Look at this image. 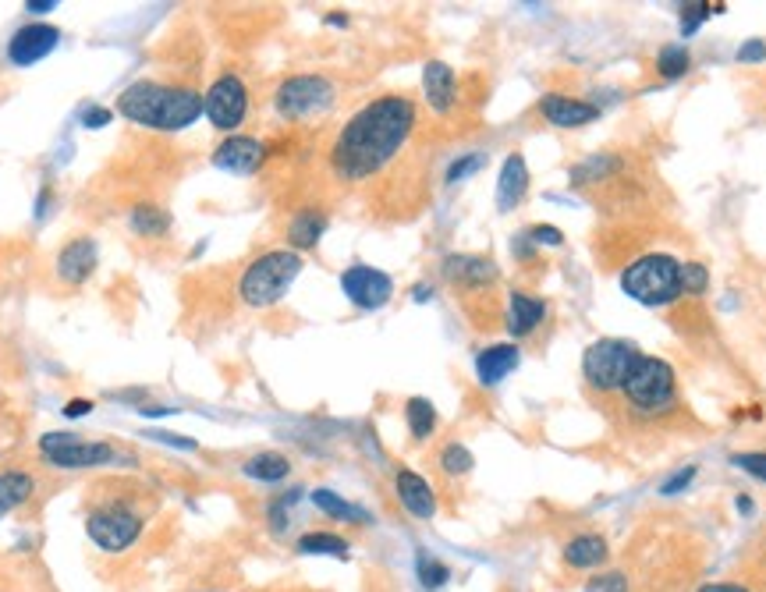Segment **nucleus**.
Returning <instances> with one entry per match:
<instances>
[{"instance_id": "obj_24", "label": "nucleus", "mask_w": 766, "mask_h": 592, "mask_svg": "<svg viewBox=\"0 0 766 592\" xmlns=\"http://www.w3.org/2000/svg\"><path fill=\"white\" fill-rule=\"evenodd\" d=\"M32 493H36V479H32L29 472H22V468H4V472H0V515L22 507Z\"/></svg>"}, {"instance_id": "obj_13", "label": "nucleus", "mask_w": 766, "mask_h": 592, "mask_svg": "<svg viewBox=\"0 0 766 592\" xmlns=\"http://www.w3.org/2000/svg\"><path fill=\"white\" fill-rule=\"evenodd\" d=\"M96 266H100V249H96V242L93 238H86V234L71 238V242L64 245V249L57 252V259H54L57 281L68 284V288L86 284L89 277L96 273Z\"/></svg>"}, {"instance_id": "obj_1", "label": "nucleus", "mask_w": 766, "mask_h": 592, "mask_svg": "<svg viewBox=\"0 0 766 592\" xmlns=\"http://www.w3.org/2000/svg\"><path fill=\"white\" fill-rule=\"evenodd\" d=\"M415 128H419V107L412 96L383 93L362 103L330 142V174L344 185L373 181L405 153Z\"/></svg>"}, {"instance_id": "obj_32", "label": "nucleus", "mask_w": 766, "mask_h": 592, "mask_svg": "<svg viewBox=\"0 0 766 592\" xmlns=\"http://www.w3.org/2000/svg\"><path fill=\"white\" fill-rule=\"evenodd\" d=\"M415 571H419V582H423V589H440V585H447V578H451V568H447L444 561H437V557L430 554H419L415 557Z\"/></svg>"}, {"instance_id": "obj_35", "label": "nucleus", "mask_w": 766, "mask_h": 592, "mask_svg": "<svg viewBox=\"0 0 766 592\" xmlns=\"http://www.w3.org/2000/svg\"><path fill=\"white\" fill-rule=\"evenodd\" d=\"M479 167H483V153H469V156H458L451 167H447L444 181L447 185H458V181H465L469 174H476Z\"/></svg>"}, {"instance_id": "obj_7", "label": "nucleus", "mask_w": 766, "mask_h": 592, "mask_svg": "<svg viewBox=\"0 0 766 592\" xmlns=\"http://www.w3.org/2000/svg\"><path fill=\"white\" fill-rule=\"evenodd\" d=\"M625 401L642 415H664L674 408V398H678V383H674V369L667 366L664 359H649L642 355L635 362L632 376L621 387Z\"/></svg>"}, {"instance_id": "obj_19", "label": "nucleus", "mask_w": 766, "mask_h": 592, "mask_svg": "<svg viewBox=\"0 0 766 592\" xmlns=\"http://www.w3.org/2000/svg\"><path fill=\"white\" fill-rule=\"evenodd\" d=\"M547 320V302L536 295H525V291H511L508 295V334L511 337H529L540 330V323Z\"/></svg>"}, {"instance_id": "obj_2", "label": "nucleus", "mask_w": 766, "mask_h": 592, "mask_svg": "<svg viewBox=\"0 0 766 592\" xmlns=\"http://www.w3.org/2000/svg\"><path fill=\"white\" fill-rule=\"evenodd\" d=\"M118 114L149 132H185L203 117V93L192 86L142 78L118 96Z\"/></svg>"}, {"instance_id": "obj_21", "label": "nucleus", "mask_w": 766, "mask_h": 592, "mask_svg": "<svg viewBox=\"0 0 766 592\" xmlns=\"http://www.w3.org/2000/svg\"><path fill=\"white\" fill-rule=\"evenodd\" d=\"M522 362L518 344H490L476 355V376L483 387H497L508 373H515Z\"/></svg>"}, {"instance_id": "obj_9", "label": "nucleus", "mask_w": 766, "mask_h": 592, "mask_svg": "<svg viewBox=\"0 0 766 592\" xmlns=\"http://www.w3.org/2000/svg\"><path fill=\"white\" fill-rule=\"evenodd\" d=\"M203 114L217 132H238L249 117V86L235 71H224L203 93Z\"/></svg>"}, {"instance_id": "obj_43", "label": "nucleus", "mask_w": 766, "mask_h": 592, "mask_svg": "<svg viewBox=\"0 0 766 592\" xmlns=\"http://www.w3.org/2000/svg\"><path fill=\"white\" fill-rule=\"evenodd\" d=\"M699 592H752V589H745V585L738 582H706Z\"/></svg>"}, {"instance_id": "obj_15", "label": "nucleus", "mask_w": 766, "mask_h": 592, "mask_svg": "<svg viewBox=\"0 0 766 592\" xmlns=\"http://www.w3.org/2000/svg\"><path fill=\"white\" fill-rule=\"evenodd\" d=\"M540 117L554 128H586L600 117V107L579 96H564V93H547L540 100Z\"/></svg>"}, {"instance_id": "obj_17", "label": "nucleus", "mask_w": 766, "mask_h": 592, "mask_svg": "<svg viewBox=\"0 0 766 592\" xmlns=\"http://www.w3.org/2000/svg\"><path fill=\"white\" fill-rule=\"evenodd\" d=\"M423 96H426V107L433 114L447 117L454 107H458V75H454L451 64L444 61H430L423 68Z\"/></svg>"}, {"instance_id": "obj_26", "label": "nucleus", "mask_w": 766, "mask_h": 592, "mask_svg": "<svg viewBox=\"0 0 766 592\" xmlns=\"http://www.w3.org/2000/svg\"><path fill=\"white\" fill-rule=\"evenodd\" d=\"M128 224H132V231L142 234V238H160V234L171 231V213H167L164 206L142 203L128 213Z\"/></svg>"}, {"instance_id": "obj_38", "label": "nucleus", "mask_w": 766, "mask_h": 592, "mask_svg": "<svg viewBox=\"0 0 766 592\" xmlns=\"http://www.w3.org/2000/svg\"><path fill=\"white\" fill-rule=\"evenodd\" d=\"M696 479V465H688V468H681V472H674L671 479H667L664 486H660V493L664 497H674V493H681V490H688V483Z\"/></svg>"}, {"instance_id": "obj_8", "label": "nucleus", "mask_w": 766, "mask_h": 592, "mask_svg": "<svg viewBox=\"0 0 766 592\" xmlns=\"http://www.w3.org/2000/svg\"><path fill=\"white\" fill-rule=\"evenodd\" d=\"M639 348L628 341H618V337H603V341H593L582 355V376L589 380V387L603 390H621L625 380L632 376L635 362H639Z\"/></svg>"}, {"instance_id": "obj_14", "label": "nucleus", "mask_w": 766, "mask_h": 592, "mask_svg": "<svg viewBox=\"0 0 766 592\" xmlns=\"http://www.w3.org/2000/svg\"><path fill=\"white\" fill-rule=\"evenodd\" d=\"M444 277L462 291H486L497 284L501 270L490 256H447L444 259Z\"/></svg>"}, {"instance_id": "obj_36", "label": "nucleus", "mask_w": 766, "mask_h": 592, "mask_svg": "<svg viewBox=\"0 0 766 592\" xmlns=\"http://www.w3.org/2000/svg\"><path fill=\"white\" fill-rule=\"evenodd\" d=\"M586 592H628V575L621 571H603L586 582Z\"/></svg>"}, {"instance_id": "obj_48", "label": "nucleus", "mask_w": 766, "mask_h": 592, "mask_svg": "<svg viewBox=\"0 0 766 592\" xmlns=\"http://www.w3.org/2000/svg\"><path fill=\"white\" fill-rule=\"evenodd\" d=\"M327 22H330V25H348V18H344V15H330Z\"/></svg>"}, {"instance_id": "obj_44", "label": "nucleus", "mask_w": 766, "mask_h": 592, "mask_svg": "<svg viewBox=\"0 0 766 592\" xmlns=\"http://www.w3.org/2000/svg\"><path fill=\"white\" fill-rule=\"evenodd\" d=\"M149 437L164 440V444H171V447H196V440H181L178 433H149Z\"/></svg>"}, {"instance_id": "obj_12", "label": "nucleus", "mask_w": 766, "mask_h": 592, "mask_svg": "<svg viewBox=\"0 0 766 592\" xmlns=\"http://www.w3.org/2000/svg\"><path fill=\"white\" fill-rule=\"evenodd\" d=\"M61 43V29L47 22H29L11 36L8 43V61L15 68H32L36 61H43L47 54H54Z\"/></svg>"}, {"instance_id": "obj_25", "label": "nucleus", "mask_w": 766, "mask_h": 592, "mask_svg": "<svg viewBox=\"0 0 766 592\" xmlns=\"http://www.w3.org/2000/svg\"><path fill=\"white\" fill-rule=\"evenodd\" d=\"M242 472L249 479H256V483H281V479L291 476V461H288V454L259 451V454H252V458L245 461Z\"/></svg>"}, {"instance_id": "obj_29", "label": "nucleus", "mask_w": 766, "mask_h": 592, "mask_svg": "<svg viewBox=\"0 0 766 592\" xmlns=\"http://www.w3.org/2000/svg\"><path fill=\"white\" fill-rule=\"evenodd\" d=\"M295 550L309 557H348V539L334 536V532H305L298 536Z\"/></svg>"}, {"instance_id": "obj_16", "label": "nucleus", "mask_w": 766, "mask_h": 592, "mask_svg": "<svg viewBox=\"0 0 766 592\" xmlns=\"http://www.w3.org/2000/svg\"><path fill=\"white\" fill-rule=\"evenodd\" d=\"M266 160V146L249 135H231L213 149V167L231 174H256Z\"/></svg>"}, {"instance_id": "obj_42", "label": "nucleus", "mask_w": 766, "mask_h": 592, "mask_svg": "<svg viewBox=\"0 0 766 592\" xmlns=\"http://www.w3.org/2000/svg\"><path fill=\"white\" fill-rule=\"evenodd\" d=\"M89 412H93V401H86V398H75L64 405V415H68V419H79V415H89Z\"/></svg>"}, {"instance_id": "obj_28", "label": "nucleus", "mask_w": 766, "mask_h": 592, "mask_svg": "<svg viewBox=\"0 0 766 592\" xmlns=\"http://www.w3.org/2000/svg\"><path fill=\"white\" fill-rule=\"evenodd\" d=\"M405 422H408V433H412L415 440H430L433 429H437V408H433V401L430 398H408Z\"/></svg>"}, {"instance_id": "obj_34", "label": "nucleus", "mask_w": 766, "mask_h": 592, "mask_svg": "<svg viewBox=\"0 0 766 592\" xmlns=\"http://www.w3.org/2000/svg\"><path fill=\"white\" fill-rule=\"evenodd\" d=\"M717 11H724V4H688V8H681V32L692 36L703 25V18L717 15Z\"/></svg>"}, {"instance_id": "obj_22", "label": "nucleus", "mask_w": 766, "mask_h": 592, "mask_svg": "<svg viewBox=\"0 0 766 592\" xmlns=\"http://www.w3.org/2000/svg\"><path fill=\"white\" fill-rule=\"evenodd\" d=\"M327 224L330 217L320 210V206H302L295 210V217L288 220V245L291 252H302V249H316L323 234H327Z\"/></svg>"}, {"instance_id": "obj_47", "label": "nucleus", "mask_w": 766, "mask_h": 592, "mask_svg": "<svg viewBox=\"0 0 766 592\" xmlns=\"http://www.w3.org/2000/svg\"><path fill=\"white\" fill-rule=\"evenodd\" d=\"M738 511H752V500L749 497H738Z\"/></svg>"}, {"instance_id": "obj_11", "label": "nucleus", "mask_w": 766, "mask_h": 592, "mask_svg": "<svg viewBox=\"0 0 766 592\" xmlns=\"http://www.w3.org/2000/svg\"><path fill=\"white\" fill-rule=\"evenodd\" d=\"M341 291L355 309L373 312V309H383V305L391 302L394 281H391V273L376 270V266L355 263L341 273Z\"/></svg>"}, {"instance_id": "obj_46", "label": "nucleus", "mask_w": 766, "mask_h": 592, "mask_svg": "<svg viewBox=\"0 0 766 592\" xmlns=\"http://www.w3.org/2000/svg\"><path fill=\"white\" fill-rule=\"evenodd\" d=\"M430 295H433V291L426 288V284H423V288H415V291H412V298H415V302H426V298H430Z\"/></svg>"}, {"instance_id": "obj_4", "label": "nucleus", "mask_w": 766, "mask_h": 592, "mask_svg": "<svg viewBox=\"0 0 766 592\" xmlns=\"http://www.w3.org/2000/svg\"><path fill=\"white\" fill-rule=\"evenodd\" d=\"M621 291L642 305H671L681 298V263L667 252H649L625 266Z\"/></svg>"}, {"instance_id": "obj_6", "label": "nucleus", "mask_w": 766, "mask_h": 592, "mask_svg": "<svg viewBox=\"0 0 766 592\" xmlns=\"http://www.w3.org/2000/svg\"><path fill=\"white\" fill-rule=\"evenodd\" d=\"M337 103V86L323 75H288L274 93L277 117L302 125V121H316V117L330 114Z\"/></svg>"}, {"instance_id": "obj_10", "label": "nucleus", "mask_w": 766, "mask_h": 592, "mask_svg": "<svg viewBox=\"0 0 766 592\" xmlns=\"http://www.w3.org/2000/svg\"><path fill=\"white\" fill-rule=\"evenodd\" d=\"M40 454L54 468H64V472L100 468L118 458L110 444H103V440H79L75 433H47V437H40Z\"/></svg>"}, {"instance_id": "obj_31", "label": "nucleus", "mask_w": 766, "mask_h": 592, "mask_svg": "<svg viewBox=\"0 0 766 592\" xmlns=\"http://www.w3.org/2000/svg\"><path fill=\"white\" fill-rule=\"evenodd\" d=\"M472 465H476V458H472V451L465 444H447L440 451V472L444 476H469Z\"/></svg>"}, {"instance_id": "obj_33", "label": "nucleus", "mask_w": 766, "mask_h": 592, "mask_svg": "<svg viewBox=\"0 0 766 592\" xmlns=\"http://www.w3.org/2000/svg\"><path fill=\"white\" fill-rule=\"evenodd\" d=\"M710 288V273L703 263H681V295H703Z\"/></svg>"}, {"instance_id": "obj_30", "label": "nucleus", "mask_w": 766, "mask_h": 592, "mask_svg": "<svg viewBox=\"0 0 766 592\" xmlns=\"http://www.w3.org/2000/svg\"><path fill=\"white\" fill-rule=\"evenodd\" d=\"M688 68H692V54H688V47H681V43H671V47H664L657 54V75L667 78V82L688 75Z\"/></svg>"}, {"instance_id": "obj_41", "label": "nucleus", "mask_w": 766, "mask_h": 592, "mask_svg": "<svg viewBox=\"0 0 766 592\" xmlns=\"http://www.w3.org/2000/svg\"><path fill=\"white\" fill-rule=\"evenodd\" d=\"M766 57V43H759V39H752V43H745L742 50H738V61H745V64H756V61H763Z\"/></svg>"}, {"instance_id": "obj_18", "label": "nucleus", "mask_w": 766, "mask_h": 592, "mask_svg": "<svg viewBox=\"0 0 766 592\" xmlns=\"http://www.w3.org/2000/svg\"><path fill=\"white\" fill-rule=\"evenodd\" d=\"M394 493H398V504L405 507L412 518H433L437 515V493L433 486L426 483L419 472L412 468H398V476H394Z\"/></svg>"}, {"instance_id": "obj_45", "label": "nucleus", "mask_w": 766, "mask_h": 592, "mask_svg": "<svg viewBox=\"0 0 766 592\" xmlns=\"http://www.w3.org/2000/svg\"><path fill=\"white\" fill-rule=\"evenodd\" d=\"M25 11H32V15H43V11H54V4H50V0H29V4H25Z\"/></svg>"}, {"instance_id": "obj_23", "label": "nucleus", "mask_w": 766, "mask_h": 592, "mask_svg": "<svg viewBox=\"0 0 766 592\" xmlns=\"http://www.w3.org/2000/svg\"><path fill=\"white\" fill-rule=\"evenodd\" d=\"M607 557H610L607 539L596 536V532H582V536L568 539V546H564V564L579 571L596 568V564H603Z\"/></svg>"}, {"instance_id": "obj_27", "label": "nucleus", "mask_w": 766, "mask_h": 592, "mask_svg": "<svg viewBox=\"0 0 766 592\" xmlns=\"http://www.w3.org/2000/svg\"><path fill=\"white\" fill-rule=\"evenodd\" d=\"M313 504L320 507L323 515H330L334 522H352V525H366L369 515L362 511V507L348 504L344 497H337L334 490H313Z\"/></svg>"}, {"instance_id": "obj_40", "label": "nucleus", "mask_w": 766, "mask_h": 592, "mask_svg": "<svg viewBox=\"0 0 766 592\" xmlns=\"http://www.w3.org/2000/svg\"><path fill=\"white\" fill-rule=\"evenodd\" d=\"M110 110L107 107H86L82 110V125L86 128H103V125H110Z\"/></svg>"}, {"instance_id": "obj_39", "label": "nucleus", "mask_w": 766, "mask_h": 592, "mask_svg": "<svg viewBox=\"0 0 766 592\" xmlns=\"http://www.w3.org/2000/svg\"><path fill=\"white\" fill-rule=\"evenodd\" d=\"M529 242L532 245H561L564 242V234L557 231V227H550V224H536V227H529Z\"/></svg>"}, {"instance_id": "obj_20", "label": "nucleus", "mask_w": 766, "mask_h": 592, "mask_svg": "<svg viewBox=\"0 0 766 592\" xmlns=\"http://www.w3.org/2000/svg\"><path fill=\"white\" fill-rule=\"evenodd\" d=\"M529 195V167H525L522 153H508L497 178V210L511 213L515 206H522V199Z\"/></svg>"}, {"instance_id": "obj_5", "label": "nucleus", "mask_w": 766, "mask_h": 592, "mask_svg": "<svg viewBox=\"0 0 766 592\" xmlns=\"http://www.w3.org/2000/svg\"><path fill=\"white\" fill-rule=\"evenodd\" d=\"M142 525H146V515L135 507L132 497H103L96 507H89L86 536L103 554H125L142 536Z\"/></svg>"}, {"instance_id": "obj_37", "label": "nucleus", "mask_w": 766, "mask_h": 592, "mask_svg": "<svg viewBox=\"0 0 766 592\" xmlns=\"http://www.w3.org/2000/svg\"><path fill=\"white\" fill-rule=\"evenodd\" d=\"M731 465L742 468V472H749V476L759 479V483H766V454H759V451L735 454V458H731Z\"/></svg>"}, {"instance_id": "obj_3", "label": "nucleus", "mask_w": 766, "mask_h": 592, "mask_svg": "<svg viewBox=\"0 0 766 592\" xmlns=\"http://www.w3.org/2000/svg\"><path fill=\"white\" fill-rule=\"evenodd\" d=\"M302 273V256L291 249H270L256 256L238 277V298L249 309H270L291 291Z\"/></svg>"}]
</instances>
